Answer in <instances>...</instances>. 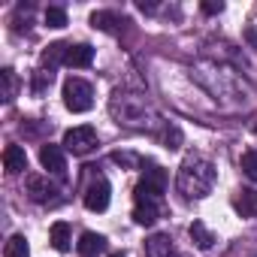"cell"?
I'll return each instance as SVG.
<instances>
[{"instance_id": "6da1fadb", "label": "cell", "mask_w": 257, "mask_h": 257, "mask_svg": "<svg viewBox=\"0 0 257 257\" xmlns=\"http://www.w3.org/2000/svg\"><path fill=\"white\" fill-rule=\"evenodd\" d=\"M109 112L118 124L124 127H137V131H155L161 124L155 106L140 97V94H131V91H115L112 100H109Z\"/></svg>"}, {"instance_id": "7a4b0ae2", "label": "cell", "mask_w": 257, "mask_h": 257, "mask_svg": "<svg viewBox=\"0 0 257 257\" xmlns=\"http://www.w3.org/2000/svg\"><path fill=\"white\" fill-rule=\"evenodd\" d=\"M215 179H218V173H215V167H212L209 158H203V155H188V158L182 161V167H179L176 188H179V194H182L185 200H203V197L212 194Z\"/></svg>"}, {"instance_id": "3957f363", "label": "cell", "mask_w": 257, "mask_h": 257, "mask_svg": "<svg viewBox=\"0 0 257 257\" xmlns=\"http://www.w3.org/2000/svg\"><path fill=\"white\" fill-rule=\"evenodd\" d=\"M64 106H67L70 112H88V109L94 106V88H91L85 79L70 76V79L64 82Z\"/></svg>"}, {"instance_id": "277c9868", "label": "cell", "mask_w": 257, "mask_h": 257, "mask_svg": "<svg viewBox=\"0 0 257 257\" xmlns=\"http://www.w3.org/2000/svg\"><path fill=\"white\" fill-rule=\"evenodd\" d=\"M94 146H97V131L91 124H79V127L64 134V149L73 155H88Z\"/></svg>"}, {"instance_id": "5b68a950", "label": "cell", "mask_w": 257, "mask_h": 257, "mask_svg": "<svg viewBox=\"0 0 257 257\" xmlns=\"http://www.w3.org/2000/svg\"><path fill=\"white\" fill-rule=\"evenodd\" d=\"M167 185H170L167 170L152 167V170L143 173V179H140V185H137V194H146V197H152V200H161V197L167 194Z\"/></svg>"}, {"instance_id": "8992f818", "label": "cell", "mask_w": 257, "mask_h": 257, "mask_svg": "<svg viewBox=\"0 0 257 257\" xmlns=\"http://www.w3.org/2000/svg\"><path fill=\"white\" fill-rule=\"evenodd\" d=\"M40 164H43V170H49L52 176H58V179H67V158H64V149L61 146H43L40 149Z\"/></svg>"}, {"instance_id": "52a82bcc", "label": "cell", "mask_w": 257, "mask_h": 257, "mask_svg": "<svg viewBox=\"0 0 257 257\" xmlns=\"http://www.w3.org/2000/svg\"><path fill=\"white\" fill-rule=\"evenodd\" d=\"M158 218H161L158 200H152V197H146V194H134V221L143 224V227H152Z\"/></svg>"}, {"instance_id": "ba28073f", "label": "cell", "mask_w": 257, "mask_h": 257, "mask_svg": "<svg viewBox=\"0 0 257 257\" xmlns=\"http://www.w3.org/2000/svg\"><path fill=\"white\" fill-rule=\"evenodd\" d=\"M85 206L91 209V212H103L106 206H109V182L106 179H94L88 188H85Z\"/></svg>"}, {"instance_id": "9c48e42d", "label": "cell", "mask_w": 257, "mask_h": 257, "mask_svg": "<svg viewBox=\"0 0 257 257\" xmlns=\"http://www.w3.org/2000/svg\"><path fill=\"white\" fill-rule=\"evenodd\" d=\"M28 194H31L34 203H52L55 194H58V188L46 176H28Z\"/></svg>"}, {"instance_id": "30bf717a", "label": "cell", "mask_w": 257, "mask_h": 257, "mask_svg": "<svg viewBox=\"0 0 257 257\" xmlns=\"http://www.w3.org/2000/svg\"><path fill=\"white\" fill-rule=\"evenodd\" d=\"M4 170L10 176H19V173L28 170V155H25L22 146H7L4 149Z\"/></svg>"}, {"instance_id": "8fae6325", "label": "cell", "mask_w": 257, "mask_h": 257, "mask_svg": "<svg viewBox=\"0 0 257 257\" xmlns=\"http://www.w3.org/2000/svg\"><path fill=\"white\" fill-rule=\"evenodd\" d=\"M103 248H106V239H103L100 233H91V230H88V233H82V236H79V242H76V251H79L82 257H97Z\"/></svg>"}, {"instance_id": "7c38bea8", "label": "cell", "mask_w": 257, "mask_h": 257, "mask_svg": "<svg viewBox=\"0 0 257 257\" xmlns=\"http://www.w3.org/2000/svg\"><path fill=\"white\" fill-rule=\"evenodd\" d=\"M91 61H94V49L85 46V43H79V46H70V49H67V61H64V64L82 70V67H91Z\"/></svg>"}, {"instance_id": "4fadbf2b", "label": "cell", "mask_w": 257, "mask_h": 257, "mask_svg": "<svg viewBox=\"0 0 257 257\" xmlns=\"http://www.w3.org/2000/svg\"><path fill=\"white\" fill-rule=\"evenodd\" d=\"M170 254H173V239L167 233L146 239V257H170Z\"/></svg>"}, {"instance_id": "5bb4252c", "label": "cell", "mask_w": 257, "mask_h": 257, "mask_svg": "<svg viewBox=\"0 0 257 257\" xmlns=\"http://www.w3.org/2000/svg\"><path fill=\"white\" fill-rule=\"evenodd\" d=\"M16 94H19V76H16V70L4 67L0 70V97H4V103H13Z\"/></svg>"}, {"instance_id": "9a60e30c", "label": "cell", "mask_w": 257, "mask_h": 257, "mask_svg": "<svg viewBox=\"0 0 257 257\" xmlns=\"http://www.w3.org/2000/svg\"><path fill=\"white\" fill-rule=\"evenodd\" d=\"M49 242H52V248H55V251H67V248H70V242H73V236H70V224H67V221L52 224Z\"/></svg>"}, {"instance_id": "2e32d148", "label": "cell", "mask_w": 257, "mask_h": 257, "mask_svg": "<svg viewBox=\"0 0 257 257\" xmlns=\"http://www.w3.org/2000/svg\"><path fill=\"white\" fill-rule=\"evenodd\" d=\"M188 233H191V239H194V245H197L200 251H209V248L215 245V236H212V230H209L203 221H194V224L188 227Z\"/></svg>"}, {"instance_id": "e0dca14e", "label": "cell", "mask_w": 257, "mask_h": 257, "mask_svg": "<svg viewBox=\"0 0 257 257\" xmlns=\"http://www.w3.org/2000/svg\"><path fill=\"white\" fill-rule=\"evenodd\" d=\"M233 206H236V212L242 218H257V191H239Z\"/></svg>"}, {"instance_id": "ac0fdd59", "label": "cell", "mask_w": 257, "mask_h": 257, "mask_svg": "<svg viewBox=\"0 0 257 257\" xmlns=\"http://www.w3.org/2000/svg\"><path fill=\"white\" fill-rule=\"evenodd\" d=\"M4 257H31V248H28V239L22 233L10 236L7 245H4Z\"/></svg>"}, {"instance_id": "d6986e66", "label": "cell", "mask_w": 257, "mask_h": 257, "mask_svg": "<svg viewBox=\"0 0 257 257\" xmlns=\"http://www.w3.org/2000/svg\"><path fill=\"white\" fill-rule=\"evenodd\" d=\"M67 49H70V46H64V43H55V46H49V49L43 52V67L55 70L58 64H64V61H67Z\"/></svg>"}, {"instance_id": "ffe728a7", "label": "cell", "mask_w": 257, "mask_h": 257, "mask_svg": "<svg viewBox=\"0 0 257 257\" xmlns=\"http://www.w3.org/2000/svg\"><path fill=\"white\" fill-rule=\"evenodd\" d=\"M91 25L100 28V31H115V25H121V19L112 16V13H94L91 16Z\"/></svg>"}, {"instance_id": "44dd1931", "label": "cell", "mask_w": 257, "mask_h": 257, "mask_svg": "<svg viewBox=\"0 0 257 257\" xmlns=\"http://www.w3.org/2000/svg\"><path fill=\"white\" fill-rule=\"evenodd\" d=\"M46 25L55 28V31H61V28L67 25V13H64L61 7H49V10H46Z\"/></svg>"}, {"instance_id": "7402d4cb", "label": "cell", "mask_w": 257, "mask_h": 257, "mask_svg": "<svg viewBox=\"0 0 257 257\" xmlns=\"http://www.w3.org/2000/svg\"><path fill=\"white\" fill-rule=\"evenodd\" d=\"M242 173H245L251 182H257V152H245V155H242Z\"/></svg>"}, {"instance_id": "603a6c76", "label": "cell", "mask_w": 257, "mask_h": 257, "mask_svg": "<svg viewBox=\"0 0 257 257\" xmlns=\"http://www.w3.org/2000/svg\"><path fill=\"white\" fill-rule=\"evenodd\" d=\"M46 85H52V70H40V73L34 76V94H43Z\"/></svg>"}, {"instance_id": "cb8c5ba5", "label": "cell", "mask_w": 257, "mask_h": 257, "mask_svg": "<svg viewBox=\"0 0 257 257\" xmlns=\"http://www.w3.org/2000/svg\"><path fill=\"white\" fill-rule=\"evenodd\" d=\"M112 161H115V164H127V167H140V158H137V155H127V152H115Z\"/></svg>"}, {"instance_id": "d4e9b609", "label": "cell", "mask_w": 257, "mask_h": 257, "mask_svg": "<svg viewBox=\"0 0 257 257\" xmlns=\"http://www.w3.org/2000/svg\"><path fill=\"white\" fill-rule=\"evenodd\" d=\"M179 140H182V134L176 131V127H170V131H167V137H164L167 149H179Z\"/></svg>"}, {"instance_id": "484cf974", "label": "cell", "mask_w": 257, "mask_h": 257, "mask_svg": "<svg viewBox=\"0 0 257 257\" xmlns=\"http://www.w3.org/2000/svg\"><path fill=\"white\" fill-rule=\"evenodd\" d=\"M221 10H224L221 0H206V4H203V13H206V16H218Z\"/></svg>"}, {"instance_id": "4316f807", "label": "cell", "mask_w": 257, "mask_h": 257, "mask_svg": "<svg viewBox=\"0 0 257 257\" xmlns=\"http://www.w3.org/2000/svg\"><path fill=\"white\" fill-rule=\"evenodd\" d=\"M137 7H140V10H143V13H155V10H158V7H155V4H146V0H140V4H137Z\"/></svg>"}, {"instance_id": "83f0119b", "label": "cell", "mask_w": 257, "mask_h": 257, "mask_svg": "<svg viewBox=\"0 0 257 257\" xmlns=\"http://www.w3.org/2000/svg\"><path fill=\"white\" fill-rule=\"evenodd\" d=\"M112 257H124V254H112Z\"/></svg>"}, {"instance_id": "f1b7e54d", "label": "cell", "mask_w": 257, "mask_h": 257, "mask_svg": "<svg viewBox=\"0 0 257 257\" xmlns=\"http://www.w3.org/2000/svg\"><path fill=\"white\" fill-rule=\"evenodd\" d=\"M254 134H257V127H254Z\"/></svg>"}]
</instances>
